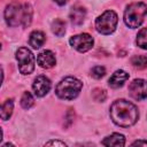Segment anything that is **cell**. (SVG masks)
Returning a JSON list of instances; mask_svg holds the SVG:
<instances>
[{"mask_svg":"<svg viewBox=\"0 0 147 147\" xmlns=\"http://www.w3.org/2000/svg\"><path fill=\"white\" fill-rule=\"evenodd\" d=\"M110 117L116 125L129 127L138 121L139 111L132 102L122 99L116 100L110 106Z\"/></svg>","mask_w":147,"mask_h":147,"instance_id":"1","label":"cell"},{"mask_svg":"<svg viewBox=\"0 0 147 147\" xmlns=\"http://www.w3.org/2000/svg\"><path fill=\"white\" fill-rule=\"evenodd\" d=\"M46 145H47V146H55V145H57V146H65L64 142L59 141V140H51V141L46 142Z\"/></svg>","mask_w":147,"mask_h":147,"instance_id":"22","label":"cell"},{"mask_svg":"<svg viewBox=\"0 0 147 147\" xmlns=\"http://www.w3.org/2000/svg\"><path fill=\"white\" fill-rule=\"evenodd\" d=\"M139 146V145H142V146H147V141L146 140H137L134 142H132V146Z\"/></svg>","mask_w":147,"mask_h":147,"instance_id":"23","label":"cell"},{"mask_svg":"<svg viewBox=\"0 0 147 147\" xmlns=\"http://www.w3.org/2000/svg\"><path fill=\"white\" fill-rule=\"evenodd\" d=\"M16 60L18 62V70L23 75H30L34 69V56L26 47H20L16 51Z\"/></svg>","mask_w":147,"mask_h":147,"instance_id":"6","label":"cell"},{"mask_svg":"<svg viewBox=\"0 0 147 147\" xmlns=\"http://www.w3.org/2000/svg\"><path fill=\"white\" fill-rule=\"evenodd\" d=\"M105 74H106V69H105V67H101V65H96L91 70V75L95 79H99V78L103 77Z\"/></svg>","mask_w":147,"mask_h":147,"instance_id":"21","label":"cell"},{"mask_svg":"<svg viewBox=\"0 0 147 147\" xmlns=\"http://www.w3.org/2000/svg\"><path fill=\"white\" fill-rule=\"evenodd\" d=\"M70 45L80 53H85L93 46V38L88 33H80L72 36L69 40Z\"/></svg>","mask_w":147,"mask_h":147,"instance_id":"7","label":"cell"},{"mask_svg":"<svg viewBox=\"0 0 147 147\" xmlns=\"http://www.w3.org/2000/svg\"><path fill=\"white\" fill-rule=\"evenodd\" d=\"M118 22L117 14L113 10H106L95 20V29L102 34H110L115 31Z\"/></svg>","mask_w":147,"mask_h":147,"instance_id":"5","label":"cell"},{"mask_svg":"<svg viewBox=\"0 0 147 147\" xmlns=\"http://www.w3.org/2000/svg\"><path fill=\"white\" fill-rule=\"evenodd\" d=\"M136 42L140 48L147 49V28H144L138 32Z\"/></svg>","mask_w":147,"mask_h":147,"instance_id":"17","label":"cell"},{"mask_svg":"<svg viewBox=\"0 0 147 147\" xmlns=\"http://www.w3.org/2000/svg\"><path fill=\"white\" fill-rule=\"evenodd\" d=\"M45 42V34L41 31H33L30 34L29 38V44L32 46L34 49H38L41 47V45Z\"/></svg>","mask_w":147,"mask_h":147,"instance_id":"14","label":"cell"},{"mask_svg":"<svg viewBox=\"0 0 147 147\" xmlns=\"http://www.w3.org/2000/svg\"><path fill=\"white\" fill-rule=\"evenodd\" d=\"M38 64L44 69H49L55 64V55L51 51H44L37 56Z\"/></svg>","mask_w":147,"mask_h":147,"instance_id":"10","label":"cell"},{"mask_svg":"<svg viewBox=\"0 0 147 147\" xmlns=\"http://www.w3.org/2000/svg\"><path fill=\"white\" fill-rule=\"evenodd\" d=\"M55 2H57L59 5H64L65 2H67V0H54Z\"/></svg>","mask_w":147,"mask_h":147,"instance_id":"24","label":"cell"},{"mask_svg":"<svg viewBox=\"0 0 147 147\" xmlns=\"http://www.w3.org/2000/svg\"><path fill=\"white\" fill-rule=\"evenodd\" d=\"M13 108H14V102H13L11 99H8L2 103V106H1V118L3 121H7L10 117V115L13 113Z\"/></svg>","mask_w":147,"mask_h":147,"instance_id":"15","label":"cell"},{"mask_svg":"<svg viewBox=\"0 0 147 147\" xmlns=\"http://www.w3.org/2000/svg\"><path fill=\"white\" fill-rule=\"evenodd\" d=\"M106 96H107V93H106V91L102 90V88H94V90L92 91V98H93L95 101H98V102L105 101V100H106Z\"/></svg>","mask_w":147,"mask_h":147,"instance_id":"20","label":"cell"},{"mask_svg":"<svg viewBox=\"0 0 147 147\" xmlns=\"http://www.w3.org/2000/svg\"><path fill=\"white\" fill-rule=\"evenodd\" d=\"M32 88L37 96H44L51 90V80L46 76H38L33 80Z\"/></svg>","mask_w":147,"mask_h":147,"instance_id":"9","label":"cell"},{"mask_svg":"<svg viewBox=\"0 0 147 147\" xmlns=\"http://www.w3.org/2000/svg\"><path fill=\"white\" fill-rule=\"evenodd\" d=\"M127 78H129L127 72H125L124 70H117L111 75V77L108 80V84L113 88H118V87H122L124 85V83Z\"/></svg>","mask_w":147,"mask_h":147,"instance_id":"11","label":"cell"},{"mask_svg":"<svg viewBox=\"0 0 147 147\" xmlns=\"http://www.w3.org/2000/svg\"><path fill=\"white\" fill-rule=\"evenodd\" d=\"M83 87V83L75 77L63 78L55 87V93L60 99L72 100L75 99Z\"/></svg>","mask_w":147,"mask_h":147,"instance_id":"3","label":"cell"},{"mask_svg":"<svg viewBox=\"0 0 147 147\" xmlns=\"http://www.w3.org/2000/svg\"><path fill=\"white\" fill-rule=\"evenodd\" d=\"M131 63H132L133 67L139 68V69L146 68V67H147V54L133 56V57L131 59Z\"/></svg>","mask_w":147,"mask_h":147,"instance_id":"18","label":"cell"},{"mask_svg":"<svg viewBox=\"0 0 147 147\" xmlns=\"http://www.w3.org/2000/svg\"><path fill=\"white\" fill-rule=\"evenodd\" d=\"M52 31L57 36V37H62L65 32V23L64 21L56 18L53 23H52Z\"/></svg>","mask_w":147,"mask_h":147,"instance_id":"16","label":"cell"},{"mask_svg":"<svg viewBox=\"0 0 147 147\" xmlns=\"http://www.w3.org/2000/svg\"><path fill=\"white\" fill-rule=\"evenodd\" d=\"M86 16V10L83 7H74L70 11V20L74 24L79 25L84 22Z\"/></svg>","mask_w":147,"mask_h":147,"instance_id":"13","label":"cell"},{"mask_svg":"<svg viewBox=\"0 0 147 147\" xmlns=\"http://www.w3.org/2000/svg\"><path fill=\"white\" fill-rule=\"evenodd\" d=\"M33 96L31 95L30 92H24L23 95H22V99H21V106L24 108V109H29L33 106Z\"/></svg>","mask_w":147,"mask_h":147,"instance_id":"19","label":"cell"},{"mask_svg":"<svg viewBox=\"0 0 147 147\" xmlns=\"http://www.w3.org/2000/svg\"><path fill=\"white\" fill-rule=\"evenodd\" d=\"M130 95L138 101H141L147 98V80L145 79H134L129 85Z\"/></svg>","mask_w":147,"mask_h":147,"instance_id":"8","label":"cell"},{"mask_svg":"<svg viewBox=\"0 0 147 147\" xmlns=\"http://www.w3.org/2000/svg\"><path fill=\"white\" fill-rule=\"evenodd\" d=\"M147 15V6L142 2H133L129 5L124 11V22L131 28L136 29L141 25Z\"/></svg>","mask_w":147,"mask_h":147,"instance_id":"4","label":"cell"},{"mask_svg":"<svg viewBox=\"0 0 147 147\" xmlns=\"http://www.w3.org/2000/svg\"><path fill=\"white\" fill-rule=\"evenodd\" d=\"M5 18L7 24L10 26H17L22 24L24 28H28L32 21V8L29 3H24L22 6L14 1L6 7Z\"/></svg>","mask_w":147,"mask_h":147,"instance_id":"2","label":"cell"},{"mask_svg":"<svg viewBox=\"0 0 147 147\" xmlns=\"http://www.w3.org/2000/svg\"><path fill=\"white\" fill-rule=\"evenodd\" d=\"M101 144L105 146H124L125 145V138L123 134L113 133V134L106 137Z\"/></svg>","mask_w":147,"mask_h":147,"instance_id":"12","label":"cell"}]
</instances>
